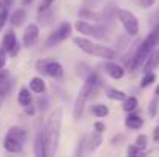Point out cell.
I'll list each match as a JSON object with an SVG mask.
<instances>
[{
  "mask_svg": "<svg viewBox=\"0 0 159 157\" xmlns=\"http://www.w3.org/2000/svg\"><path fill=\"white\" fill-rule=\"evenodd\" d=\"M36 69L54 80H62L63 79V68L59 62L53 59H39L36 62Z\"/></svg>",
  "mask_w": 159,
  "mask_h": 157,
  "instance_id": "obj_5",
  "label": "cell"
},
{
  "mask_svg": "<svg viewBox=\"0 0 159 157\" xmlns=\"http://www.w3.org/2000/svg\"><path fill=\"white\" fill-rule=\"evenodd\" d=\"M136 108H138V99H136L134 96L127 97V99L124 100V111H125V112H133Z\"/></svg>",
  "mask_w": 159,
  "mask_h": 157,
  "instance_id": "obj_24",
  "label": "cell"
},
{
  "mask_svg": "<svg viewBox=\"0 0 159 157\" xmlns=\"http://www.w3.org/2000/svg\"><path fill=\"white\" fill-rule=\"evenodd\" d=\"M25 112H26L28 116H34V114H36V106L33 103L28 105V106H25Z\"/></svg>",
  "mask_w": 159,
  "mask_h": 157,
  "instance_id": "obj_35",
  "label": "cell"
},
{
  "mask_svg": "<svg viewBox=\"0 0 159 157\" xmlns=\"http://www.w3.org/2000/svg\"><path fill=\"white\" fill-rule=\"evenodd\" d=\"M39 40V28L36 23H30L26 28H25V33H23V46L25 48H33Z\"/></svg>",
  "mask_w": 159,
  "mask_h": 157,
  "instance_id": "obj_10",
  "label": "cell"
},
{
  "mask_svg": "<svg viewBox=\"0 0 159 157\" xmlns=\"http://www.w3.org/2000/svg\"><path fill=\"white\" fill-rule=\"evenodd\" d=\"M104 69H105L107 74L111 79H114V80H119V79H122L125 76V69L120 65L114 63V62H107V63H104Z\"/></svg>",
  "mask_w": 159,
  "mask_h": 157,
  "instance_id": "obj_12",
  "label": "cell"
},
{
  "mask_svg": "<svg viewBox=\"0 0 159 157\" xmlns=\"http://www.w3.org/2000/svg\"><path fill=\"white\" fill-rule=\"evenodd\" d=\"M159 65V50H153V51L150 52V55H148V59L145 60V63H144V72H148V71H153L156 66Z\"/></svg>",
  "mask_w": 159,
  "mask_h": 157,
  "instance_id": "obj_17",
  "label": "cell"
},
{
  "mask_svg": "<svg viewBox=\"0 0 159 157\" xmlns=\"http://www.w3.org/2000/svg\"><path fill=\"white\" fill-rule=\"evenodd\" d=\"M23 143H25V142L16 139L14 136L6 134V136H5V140H3V148H5L8 153H20L22 148H23Z\"/></svg>",
  "mask_w": 159,
  "mask_h": 157,
  "instance_id": "obj_11",
  "label": "cell"
},
{
  "mask_svg": "<svg viewBox=\"0 0 159 157\" xmlns=\"http://www.w3.org/2000/svg\"><path fill=\"white\" fill-rule=\"evenodd\" d=\"M155 94H156V96H159V85L156 86V89H155Z\"/></svg>",
  "mask_w": 159,
  "mask_h": 157,
  "instance_id": "obj_39",
  "label": "cell"
},
{
  "mask_svg": "<svg viewBox=\"0 0 159 157\" xmlns=\"http://www.w3.org/2000/svg\"><path fill=\"white\" fill-rule=\"evenodd\" d=\"M76 29L77 33L90 37V39H98V40H102L107 39V29L101 25H94V23H90L88 20H79L76 22Z\"/></svg>",
  "mask_w": 159,
  "mask_h": 157,
  "instance_id": "obj_6",
  "label": "cell"
},
{
  "mask_svg": "<svg viewBox=\"0 0 159 157\" xmlns=\"http://www.w3.org/2000/svg\"><path fill=\"white\" fill-rule=\"evenodd\" d=\"M101 79L96 72H91L87 79H85V83L84 86L80 88L79 94H77V99H76V103H74V109H73V119L77 122L80 120V117L84 116V111L87 108L88 100L93 97V94L98 93L99 86H101Z\"/></svg>",
  "mask_w": 159,
  "mask_h": 157,
  "instance_id": "obj_2",
  "label": "cell"
},
{
  "mask_svg": "<svg viewBox=\"0 0 159 157\" xmlns=\"http://www.w3.org/2000/svg\"><path fill=\"white\" fill-rule=\"evenodd\" d=\"M107 97L111 99V100H117V102H124L127 99V94L120 89H116V88H108L107 89Z\"/></svg>",
  "mask_w": 159,
  "mask_h": 157,
  "instance_id": "obj_22",
  "label": "cell"
},
{
  "mask_svg": "<svg viewBox=\"0 0 159 157\" xmlns=\"http://www.w3.org/2000/svg\"><path fill=\"white\" fill-rule=\"evenodd\" d=\"M11 88V80H9V71L8 69H0V91L8 93Z\"/></svg>",
  "mask_w": 159,
  "mask_h": 157,
  "instance_id": "obj_21",
  "label": "cell"
},
{
  "mask_svg": "<svg viewBox=\"0 0 159 157\" xmlns=\"http://www.w3.org/2000/svg\"><path fill=\"white\" fill-rule=\"evenodd\" d=\"M94 129L99 131V133H104V131H105V125H104V122H96V123H94Z\"/></svg>",
  "mask_w": 159,
  "mask_h": 157,
  "instance_id": "obj_36",
  "label": "cell"
},
{
  "mask_svg": "<svg viewBox=\"0 0 159 157\" xmlns=\"http://www.w3.org/2000/svg\"><path fill=\"white\" fill-rule=\"evenodd\" d=\"M56 0H42L40 3H39V12H43V11H48L51 6H53V3Z\"/></svg>",
  "mask_w": 159,
  "mask_h": 157,
  "instance_id": "obj_27",
  "label": "cell"
},
{
  "mask_svg": "<svg viewBox=\"0 0 159 157\" xmlns=\"http://www.w3.org/2000/svg\"><path fill=\"white\" fill-rule=\"evenodd\" d=\"M14 5V0H0V9H9Z\"/></svg>",
  "mask_w": 159,
  "mask_h": 157,
  "instance_id": "obj_32",
  "label": "cell"
},
{
  "mask_svg": "<svg viewBox=\"0 0 159 157\" xmlns=\"http://www.w3.org/2000/svg\"><path fill=\"white\" fill-rule=\"evenodd\" d=\"M147 143H148V139H147V136H144V134H139V136L136 137V145H138V146H141L142 150L147 146Z\"/></svg>",
  "mask_w": 159,
  "mask_h": 157,
  "instance_id": "obj_31",
  "label": "cell"
},
{
  "mask_svg": "<svg viewBox=\"0 0 159 157\" xmlns=\"http://www.w3.org/2000/svg\"><path fill=\"white\" fill-rule=\"evenodd\" d=\"M6 134H11V136H14L16 139L22 140V142H25V140L28 139V131H26L25 128H22V126H11Z\"/></svg>",
  "mask_w": 159,
  "mask_h": 157,
  "instance_id": "obj_20",
  "label": "cell"
},
{
  "mask_svg": "<svg viewBox=\"0 0 159 157\" xmlns=\"http://www.w3.org/2000/svg\"><path fill=\"white\" fill-rule=\"evenodd\" d=\"M91 114L96 116V117H99V119H102V117H107V116L110 114V108L104 103L102 105H94V106L91 108Z\"/></svg>",
  "mask_w": 159,
  "mask_h": 157,
  "instance_id": "obj_23",
  "label": "cell"
},
{
  "mask_svg": "<svg viewBox=\"0 0 159 157\" xmlns=\"http://www.w3.org/2000/svg\"><path fill=\"white\" fill-rule=\"evenodd\" d=\"M127 154H130V156H139V154H142V148H141V146H138V145L134 143V145L128 146Z\"/></svg>",
  "mask_w": 159,
  "mask_h": 157,
  "instance_id": "obj_29",
  "label": "cell"
},
{
  "mask_svg": "<svg viewBox=\"0 0 159 157\" xmlns=\"http://www.w3.org/2000/svg\"><path fill=\"white\" fill-rule=\"evenodd\" d=\"M8 17H9V11H8V9H0V31L3 29V26H5V23H6V20H8Z\"/></svg>",
  "mask_w": 159,
  "mask_h": 157,
  "instance_id": "obj_30",
  "label": "cell"
},
{
  "mask_svg": "<svg viewBox=\"0 0 159 157\" xmlns=\"http://www.w3.org/2000/svg\"><path fill=\"white\" fill-rule=\"evenodd\" d=\"M153 139H155L156 142H159V126H156L155 131H153Z\"/></svg>",
  "mask_w": 159,
  "mask_h": 157,
  "instance_id": "obj_37",
  "label": "cell"
},
{
  "mask_svg": "<svg viewBox=\"0 0 159 157\" xmlns=\"http://www.w3.org/2000/svg\"><path fill=\"white\" fill-rule=\"evenodd\" d=\"M17 102L20 106H28V105L33 103V96H31V91H28V88H22L19 91V96H17Z\"/></svg>",
  "mask_w": 159,
  "mask_h": 157,
  "instance_id": "obj_19",
  "label": "cell"
},
{
  "mask_svg": "<svg viewBox=\"0 0 159 157\" xmlns=\"http://www.w3.org/2000/svg\"><path fill=\"white\" fill-rule=\"evenodd\" d=\"M142 125H144V120L133 112H130V116H127V119H125V126L130 129H139V128H142Z\"/></svg>",
  "mask_w": 159,
  "mask_h": 157,
  "instance_id": "obj_18",
  "label": "cell"
},
{
  "mask_svg": "<svg viewBox=\"0 0 159 157\" xmlns=\"http://www.w3.org/2000/svg\"><path fill=\"white\" fill-rule=\"evenodd\" d=\"M30 89L33 93H36V94H43L47 91V83H45V80L42 77L36 76V77H33L30 80Z\"/></svg>",
  "mask_w": 159,
  "mask_h": 157,
  "instance_id": "obj_16",
  "label": "cell"
},
{
  "mask_svg": "<svg viewBox=\"0 0 159 157\" xmlns=\"http://www.w3.org/2000/svg\"><path fill=\"white\" fill-rule=\"evenodd\" d=\"M6 63V52L3 51V48H0V69L5 66Z\"/></svg>",
  "mask_w": 159,
  "mask_h": 157,
  "instance_id": "obj_34",
  "label": "cell"
},
{
  "mask_svg": "<svg viewBox=\"0 0 159 157\" xmlns=\"http://www.w3.org/2000/svg\"><path fill=\"white\" fill-rule=\"evenodd\" d=\"M73 42H74V45L80 51L87 52L90 55H94V57H99V59H104V60H110V59H114L116 57V51L114 50H111L107 45L93 42L88 37H74Z\"/></svg>",
  "mask_w": 159,
  "mask_h": 157,
  "instance_id": "obj_3",
  "label": "cell"
},
{
  "mask_svg": "<svg viewBox=\"0 0 159 157\" xmlns=\"http://www.w3.org/2000/svg\"><path fill=\"white\" fill-rule=\"evenodd\" d=\"M30 2H33V0H23V3H30Z\"/></svg>",
  "mask_w": 159,
  "mask_h": 157,
  "instance_id": "obj_40",
  "label": "cell"
},
{
  "mask_svg": "<svg viewBox=\"0 0 159 157\" xmlns=\"http://www.w3.org/2000/svg\"><path fill=\"white\" fill-rule=\"evenodd\" d=\"M34 154L39 157L47 156V145H45L43 131H39V133L36 134V139H34Z\"/></svg>",
  "mask_w": 159,
  "mask_h": 157,
  "instance_id": "obj_13",
  "label": "cell"
},
{
  "mask_svg": "<svg viewBox=\"0 0 159 157\" xmlns=\"http://www.w3.org/2000/svg\"><path fill=\"white\" fill-rule=\"evenodd\" d=\"M2 48L3 51L6 52L9 57H16L19 51H20V45H19V40H17V36L14 34L12 29L6 31L3 39H2Z\"/></svg>",
  "mask_w": 159,
  "mask_h": 157,
  "instance_id": "obj_9",
  "label": "cell"
},
{
  "mask_svg": "<svg viewBox=\"0 0 159 157\" xmlns=\"http://www.w3.org/2000/svg\"><path fill=\"white\" fill-rule=\"evenodd\" d=\"M155 2H156V0H139V5H141L142 8H150V6L155 5Z\"/></svg>",
  "mask_w": 159,
  "mask_h": 157,
  "instance_id": "obj_33",
  "label": "cell"
},
{
  "mask_svg": "<svg viewBox=\"0 0 159 157\" xmlns=\"http://www.w3.org/2000/svg\"><path fill=\"white\" fill-rule=\"evenodd\" d=\"M155 46H156V43L147 36V37L138 45V48L133 51L131 57L127 60V68H128L131 72H134V71H138L141 66H144L145 60L148 59L150 52L155 50Z\"/></svg>",
  "mask_w": 159,
  "mask_h": 157,
  "instance_id": "obj_4",
  "label": "cell"
},
{
  "mask_svg": "<svg viewBox=\"0 0 159 157\" xmlns=\"http://www.w3.org/2000/svg\"><path fill=\"white\" fill-rule=\"evenodd\" d=\"M80 17H82V19L87 17V19H93V20H99V19H101L99 14H96V12H93V11H88V9L80 11Z\"/></svg>",
  "mask_w": 159,
  "mask_h": 157,
  "instance_id": "obj_26",
  "label": "cell"
},
{
  "mask_svg": "<svg viewBox=\"0 0 159 157\" xmlns=\"http://www.w3.org/2000/svg\"><path fill=\"white\" fill-rule=\"evenodd\" d=\"M70 34H71V25H70L68 22H63V23H60V25L57 26L56 31H53V33L48 36L45 45H47V46H54V45L63 42L65 39H68Z\"/></svg>",
  "mask_w": 159,
  "mask_h": 157,
  "instance_id": "obj_8",
  "label": "cell"
},
{
  "mask_svg": "<svg viewBox=\"0 0 159 157\" xmlns=\"http://www.w3.org/2000/svg\"><path fill=\"white\" fill-rule=\"evenodd\" d=\"M155 80H156V74H155L153 71L144 72V77H142V80H141V88H147V86H150L152 83H155Z\"/></svg>",
  "mask_w": 159,
  "mask_h": 157,
  "instance_id": "obj_25",
  "label": "cell"
},
{
  "mask_svg": "<svg viewBox=\"0 0 159 157\" xmlns=\"http://www.w3.org/2000/svg\"><path fill=\"white\" fill-rule=\"evenodd\" d=\"M25 19H26V11H25L23 8L16 9V11L9 15V22H11V25H12L14 28L22 26V25H23V22H25Z\"/></svg>",
  "mask_w": 159,
  "mask_h": 157,
  "instance_id": "obj_15",
  "label": "cell"
},
{
  "mask_svg": "<svg viewBox=\"0 0 159 157\" xmlns=\"http://www.w3.org/2000/svg\"><path fill=\"white\" fill-rule=\"evenodd\" d=\"M117 19H119L120 25L124 26V29H125V33L128 36H131V37L138 36V33H139V22H138L136 15L131 11H128V9H117Z\"/></svg>",
  "mask_w": 159,
  "mask_h": 157,
  "instance_id": "obj_7",
  "label": "cell"
},
{
  "mask_svg": "<svg viewBox=\"0 0 159 157\" xmlns=\"http://www.w3.org/2000/svg\"><path fill=\"white\" fill-rule=\"evenodd\" d=\"M158 97H156V99H153V100L150 102V108H148V114H150V117H155V116H156V112H158V103H159Z\"/></svg>",
  "mask_w": 159,
  "mask_h": 157,
  "instance_id": "obj_28",
  "label": "cell"
},
{
  "mask_svg": "<svg viewBox=\"0 0 159 157\" xmlns=\"http://www.w3.org/2000/svg\"><path fill=\"white\" fill-rule=\"evenodd\" d=\"M88 2H96V0H85V3H88Z\"/></svg>",
  "mask_w": 159,
  "mask_h": 157,
  "instance_id": "obj_41",
  "label": "cell"
},
{
  "mask_svg": "<svg viewBox=\"0 0 159 157\" xmlns=\"http://www.w3.org/2000/svg\"><path fill=\"white\" fill-rule=\"evenodd\" d=\"M102 140H104L102 133H99V131L94 129V133H93L90 137H87V151H88V153L96 151V150L102 145Z\"/></svg>",
  "mask_w": 159,
  "mask_h": 157,
  "instance_id": "obj_14",
  "label": "cell"
},
{
  "mask_svg": "<svg viewBox=\"0 0 159 157\" xmlns=\"http://www.w3.org/2000/svg\"><path fill=\"white\" fill-rule=\"evenodd\" d=\"M60 128H62V108H56L50 112L48 120L43 128L45 145H47V156H56L59 148L60 139Z\"/></svg>",
  "mask_w": 159,
  "mask_h": 157,
  "instance_id": "obj_1",
  "label": "cell"
},
{
  "mask_svg": "<svg viewBox=\"0 0 159 157\" xmlns=\"http://www.w3.org/2000/svg\"><path fill=\"white\" fill-rule=\"evenodd\" d=\"M6 94L8 93H5V91H0V108H2V105L5 102V97H6Z\"/></svg>",
  "mask_w": 159,
  "mask_h": 157,
  "instance_id": "obj_38",
  "label": "cell"
}]
</instances>
